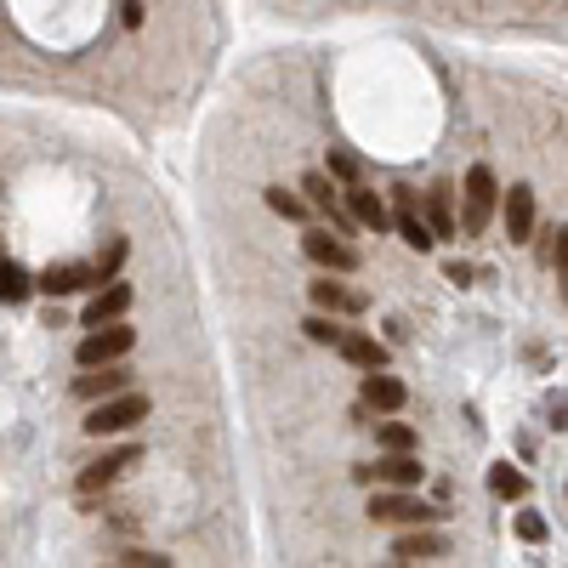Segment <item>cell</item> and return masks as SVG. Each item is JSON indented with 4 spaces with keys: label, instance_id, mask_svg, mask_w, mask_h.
<instances>
[{
    "label": "cell",
    "instance_id": "6da1fadb",
    "mask_svg": "<svg viewBox=\"0 0 568 568\" xmlns=\"http://www.w3.org/2000/svg\"><path fill=\"white\" fill-rule=\"evenodd\" d=\"M137 421H148V392L125 387V392H114V398H97L80 426H86V438H114V432H131Z\"/></svg>",
    "mask_w": 568,
    "mask_h": 568
},
{
    "label": "cell",
    "instance_id": "7a4b0ae2",
    "mask_svg": "<svg viewBox=\"0 0 568 568\" xmlns=\"http://www.w3.org/2000/svg\"><path fill=\"white\" fill-rule=\"evenodd\" d=\"M370 517L375 523H404V529H415V523H444V506H426L415 489H381V483H375Z\"/></svg>",
    "mask_w": 568,
    "mask_h": 568
},
{
    "label": "cell",
    "instance_id": "3957f363",
    "mask_svg": "<svg viewBox=\"0 0 568 568\" xmlns=\"http://www.w3.org/2000/svg\"><path fill=\"white\" fill-rule=\"evenodd\" d=\"M495 205H500L495 171H489V165H472V171H466V199H461V233L466 239H478V233L489 228Z\"/></svg>",
    "mask_w": 568,
    "mask_h": 568
},
{
    "label": "cell",
    "instance_id": "277c9868",
    "mask_svg": "<svg viewBox=\"0 0 568 568\" xmlns=\"http://www.w3.org/2000/svg\"><path fill=\"white\" fill-rule=\"evenodd\" d=\"M426 466L415 449H387L375 466H353V483H381V489H421Z\"/></svg>",
    "mask_w": 568,
    "mask_h": 568
},
{
    "label": "cell",
    "instance_id": "5b68a950",
    "mask_svg": "<svg viewBox=\"0 0 568 568\" xmlns=\"http://www.w3.org/2000/svg\"><path fill=\"white\" fill-rule=\"evenodd\" d=\"M392 233H398V239H404L409 250H432L438 245V228H432V222H426V211H421V194H415V188H392Z\"/></svg>",
    "mask_w": 568,
    "mask_h": 568
},
{
    "label": "cell",
    "instance_id": "8992f818",
    "mask_svg": "<svg viewBox=\"0 0 568 568\" xmlns=\"http://www.w3.org/2000/svg\"><path fill=\"white\" fill-rule=\"evenodd\" d=\"M131 347H137V330H125V324L114 319V324H97V330L74 347V358H80L86 370H97V364H120Z\"/></svg>",
    "mask_w": 568,
    "mask_h": 568
},
{
    "label": "cell",
    "instance_id": "52a82bcc",
    "mask_svg": "<svg viewBox=\"0 0 568 568\" xmlns=\"http://www.w3.org/2000/svg\"><path fill=\"white\" fill-rule=\"evenodd\" d=\"M302 250L319 267H330V273H353V267H358V250L347 245V239H336L330 228H307L302 233Z\"/></svg>",
    "mask_w": 568,
    "mask_h": 568
},
{
    "label": "cell",
    "instance_id": "ba28073f",
    "mask_svg": "<svg viewBox=\"0 0 568 568\" xmlns=\"http://www.w3.org/2000/svg\"><path fill=\"white\" fill-rule=\"evenodd\" d=\"M302 194L313 199V211H324V216H330V228H341V233L364 228V222L353 216V205H347V211L336 205V188H330V171H307V177H302Z\"/></svg>",
    "mask_w": 568,
    "mask_h": 568
},
{
    "label": "cell",
    "instance_id": "9c48e42d",
    "mask_svg": "<svg viewBox=\"0 0 568 568\" xmlns=\"http://www.w3.org/2000/svg\"><path fill=\"white\" fill-rule=\"evenodd\" d=\"M137 461H142V449L125 444V449H114V455H103V461H91L86 472L74 478V489H80V495H97V489H108V483L120 478L125 466H137Z\"/></svg>",
    "mask_w": 568,
    "mask_h": 568
},
{
    "label": "cell",
    "instance_id": "30bf717a",
    "mask_svg": "<svg viewBox=\"0 0 568 568\" xmlns=\"http://www.w3.org/2000/svg\"><path fill=\"white\" fill-rule=\"evenodd\" d=\"M86 284H103L97 279V262H52L40 273V296H74Z\"/></svg>",
    "mask_w": 568,
    "mask_h": 568
},
{
    "label": "cell",
    "instance_id": "8fae6325",
    "mask_svg": "<svg viewBox=\"0 0 568 568\" xmlns=\"http://www.w3.org/2000/svg\"><path fill=\"white\" fill-rule=\"evenodd\" d=\"M404 404H409V387L398 381V375L364 370V409H375V415H398Z\"/></svg>",
    "mask_w": 568,
    "mask_h": 568
},
{
    "label": "cell",
    "instance_id": "7c38bea8",
    "mask_svg": "<svg viewBox=\"0 0 568 568\" xmlns=\"http://www.w3.org/2000/svg\"><path fill=\"white\" fill-rule=\"evenodd\" d=\"M392 557H398V563H432V557H444L438 523H415L409 534H398V540H392Z\"/></svg>",
    "mask_w": 568,
    "mask_h": 568
},
{
    "label": "cell",
    "instance_id": "4fadbf2b",
    "mask_svg": "<svg viewBox=\"0 0 568 568\" xmlns=\"http://www.w3.org/2000/svg\"><path fill=\"white\" fill-rule=\"evenodd\" d=\"M506 239L512 245H529L534 239V188L529 182H512V194H506Z\"/></svg>",
    "mask_w": 568,
    "mask_h": 568
},
{
    "label": "cell",
    "instance_id": "5bb4252c",
    "mask_svg": "<svg viewBox=\"0 0 568 568\" xmlns=\"http://www.w3.org/2000/svg\"><path fill=\"white\" fill-rule=\"evenodd\" d=\"M125 387H131V375H125L120 364H97V370L80 375L69 392L80 398V404H97V398H114V392H125Z\"/></svg>",
    "mask_w": 568,
    "mask_h": 568
},
{
    "label": "cell",
    "instance_id": "9a60e30c",
    "mask_svg": "<svg viewBox=\"0 0 568 568\" xmlns=\"http://www.w3.org/2000/svg\"><path fill=\"white\" fill-rule=\"evenodd\" d=\"M125 307H131V284L108 279V284H97V296L86 302V324L91 330H97V324H114V319H125Z\"/></svg>",
    "mask_w": 568,
    "mask_h": 568
},
{
    "label": "cell",
    "instance_id": "2e32d148",
    "mask_svg": "<svg viewBox=\"0 0 568 568\" xmlns=\"http://www.w3.org/2000/svg\"><path fill=\"white\" fill-rule=\"evenodd\" d=\"M421 211H426V222L438 228V239H449V233H461V216H455V188L449 182H432L421 194Z\"/></svg>",
    "mask_w": 568,
    "mask_h": 568
},
{
    "label": "cell",
    "instance_id": "e0dca14e",
    "mask_svg": "<svg viewBox=\"0 0 568 568\" xmlns=\"http://www.w3.org/2000/svg\"><path fill=\"white\" fill-rule=\"evenodd\" d=\"M347 205H353V216L358 222H364V228H375V233H387L392 228V211H387V199L375 194V188H364V182H353V188H347Z\"/></svg>",
    "mask_w": 568,
    "mask_h": 568
},
{
    "label": "cell",
    "instance_id": "ac0fdd59",
    "mask_svg": "<svg viewBox=\"0 0 568 568\" xmlns=\"http://www.w3.org/2000/svg\"><path fill=\"white\" fill-rule=\"evenodd\" d=\"M336 353L347 358L353 370H387V347H381V341H375V336H364V330H347V336H341V347H336Z\"/></svg>",
    "mask_w": 568,
    "mask_h": 568
},
{
    "label": "cell",
    "instance_id": "d6986e66",
    "mask_svg": "<svg viewBox=\"0 0 568 568\" xmlns=\"http://www.w3.org/2000/svg\"><path fill=\"white\" fill-rule=\"evenodd\" d=\"M307 296H313V307H324V313H364V296H353L347 284L313 279V284H307Z\"/></svg>",
    "mask_w": 568,
    "mask_h": 568
},
{
    "label": "cell",
    "instance_id": "ffe728a7",
    "mask_svg": "<svg viewBox=\"0 0 568 568\" xmlns=\"http://www.w3.org/2000/svg\"><path fill=\"white\" fill-rule=\"evenodd\" d=\"M35 290H40V279H29V267L6 256V267H0V302H6V307H23Z\"/></svg>",
    "mask_w": 568,
    "mask_h": 568
},
{
    "label": "cell",
    "instance_id": "44dd1931",
    "mask_svg": "<svg viewBox=\"0 0 568 568\" xmlns=\"http://www.w3.org/2000/svg\"><path fill=\"white\" fill-rule=\"evenodd\" d=\"M489 495H495V500H523V495H529V478H523L512 461H495V466H489Z\"/></svg>",
    "mask_w": 568,
    "mask_h": 568
},
{
    "label": "cell",
    "instance_id": "7402d4cb",
    "mask_svg": "<svg viewBox=\"0 0 568 568\" xmlns=\"http://www.w3.org/2000/svg\"><path fill=\"white\" fill-rule=\"evenodd\" d=\"M307 205H313V199L290 194V188H267V211L284 216V222H307Z\"/></svg>",
    "mask_w": 568,
    "mask_h": 568
},
{
    "label": "cell",
    "instance_id": "603a6c76",
    "mask_svg": "<svg viewBox=\"0 0 568 568\" xmlns=\"http://www.w3.org/2000/svg\"><path fill=\"white\" fill-rule=\"evenodd\" d=\"M375 444H381V449H415V444H421V432H415L409 421H381V426H375Z\"/></svg>",
    "mask_w": 568,
    "mask_h": 568
},
{
    "label": "cell",
    "instance_id": "cb8c5ba5",
    "mask_svg": "<svg viewBox=\"0 0 568 568\" xmlns=\"http://www.w3.org/2000/svg\"><path fill=\"white\" fill-rule=\"evenodd\" d=\"M302 330H307V341H319V347H341V336H347V330L336 324V313L324 319V307H319V313H313V319L302 324Z\"/></svg>",
    "mask_w": 568,
    "mask_h": 568
},
{
    "label": "cell",
    "instance_id": "d4e9b609",
    "mask_svg": "<svg viewBox=\"0 0 568 568\" xmlns=\"http://www.w3.org/2000/svg\"><path fill=\"white\" fill-rule=\"evenodd\" d=\"M330 177L347 182V188H353V182H364V165H358V154H347V148H330Z\"/></svg>",
    "mask_w": 568,
    "mask_h": 568
},
{
    "label": "cell",
    "instance_id": "484cf974",
    "mask_svg": "<svg viewBox=\"0 0 568 568\" xmlns=\"http://www.w3.org/2000/svg\"><path fill=\"white\" fill-rule=\"evenodd\" d=\"M120 262H125V239H108L103 245V256H97V279H114V273H120Z\"/></svg>",
    "mask_w": 568,
    "mask_h": 568
},
{
    "label": "cell",
    "instance_id": "4316f807",
    "mask_svg": "<svg viewBox=\"0 0 568 568\" xmlns=\"http://www.w3.org/2000/svg\"><path fill=\"white\" fill-rule=\"evenodd\" d=\"M546 517L540 512H517V540H529V546H540V540H546Z\"/></svg>",
    "mask_w": 568,
    "mask_h": 568
},
{
    "label": "cell",
    "instance_id": "83f0119b",
    "mask_svg": "<svg viewBox=\"0 0 568 568\" xmlns=\"http://www.w3.org/2000/svg\"><path fill=\"white\" fill-rule=\"evenodd\" d=\"M120 563H125V568H165L171 557H160V551H125Z\"/></svg>",
    "mask_w": 568,
    "mask_h": 568
},
{
    "label": "cell",
    "instance_id": "f1b7e54d",
    "mask_svg": "<svg viewBox=\"0 0 568 568\" xmlns=\"http://www.w3.org/2000/svg\"><path fill=\"white\" fill-rule=\"evenodd\" d=\"M551 256H557V284H563V296H568V228H557V250Z\"/></svg>",
    "mask_w": 568,
    "mask_h": 568
},
{
    "label": "cell",
    "instance_id": "f546056e",
    "mask_svg": "<svg viewBox=\"0 0 568 568\" xmlns=\"http://www.w3.org/2000/svg\"><path fill=\"white\" fill-rule=\"evenodd\" d=\"M444 273H449V284H472V267H466V262H449Z\"/></svg>",
    "mask_w": 568,
    "mask_h": 568
}]
</instances>
